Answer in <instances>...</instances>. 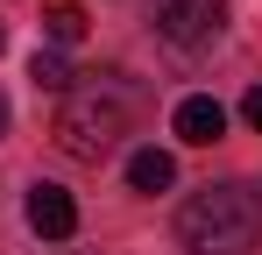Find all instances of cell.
<instances>
[{
	"instance_id": "cell-1",
	"label": "cell",
	"mask_w": 262,
	"mask_h": 255,
	"mask_svg": "<svg viewBox=\"0 0 262 255\" xmlns=\"http://www.w3.org/2000/svg\"><path fill=\"white\" fill-rule=\"evenodd\" d=\"M177 241L191 255H248L262 241V199L248 184H206L177 206Z\"/></svg>"
},
{
	"instance_id": "cell-2",
	"label": "cell",
	"mask_w": 262,
	"mask_h": 255,
	"mask_svg": "<svg viewBox=\"0 0 262 255\" xmlns=\"http://www.w3.org/2000/svg\"><path fill=\"white\" fill-rule=\"evenodd\" d=\"M57 149L64 156H78V163H99L121 135H128V107H121V92H99V85H71L64 92V107H57Z\"/></svg>"
},
{
	"instance_id": "cell-3",
	"label": "cell",
	"mask_w": 262,
	"mask_h": 255,
	"mask_svg": "<svg viewBox=\"0 0 262 255\" xmlns=\"http://www.w3.org/2000/svg\"><path fill=\"white\" fill-rule=\"evenodd\" d=\"M149 14H156V29H163L177 50H199V42L220 36L227 0H149Z\"/></svg>"
},
{
	"instance_id": "cell-4",
	"label": "cell",
	"mask_w": 262,
	"mask_h": 255,
	"mask_svg": "<svg viewBox=\"0 0 262 255\" xmlns=\"http://www.w3.org/2000/svg\"><path fill=\"white\" fill-rule=\"evenodd\" d=\"M29 227H36L43 241H71V234H78V206H71V192H57V184H29Z\"/></svg>"
},
{
	"instance_id": "cell-5",
	"label": "cell",
	"mask_w": 262,
	"mask_h": 255,
	"mask_svg": "<svg viewBox=\"0 0 262 255\" xmlns=\"http://www.w3.org/2000/svg\"><path fill=\"white\" fill-rule=\"evenodd\" d=\"M170 128H177V142H191V149H213L220 135H227V107H220V99H206V92H191V99H177Z\"/></svg>"
},
{
	"instance_id": "cell-6",
	"label": "cell",
	"mask_w": 262,
	"mask_h": 255,
	"mask_svg": "<svg viewBox=\"0 0 262 255\" xmlns=\"http://www.w3.org/2000/svg\"><path fill=\"white\" fill-rule=\"evenodd\" d=\"M128 184L135 192H170L177 184V156L170 149H135L128 156Z\"/></svg>"
},
{
	"instance_id": "cell-7",
	"label": "cell",
	"mask_w": 262,
	"mask_h": 255,
	"mask_svg": "<svg viewBox=\"0 0 262 255\" xmlns=\"http://www.w3.org/2000/svg\"><path fill=\"white\" fill-rule=\"evenodd\" d=\"M29 78L43 85V92H71V64H64L57 50H36V57H29Z\"/></svg>"
},
{
	"instance_id": "cell-8",
	"label": "cell",
	"mask_w": 262,
	"mask_h": 255,
	"mask_svg": "<svg viewBox=\"0 0 262 255\" xmlns=\"http://www.w3.org/2000/svg\"><path fill=\"white\" fill-rule=\"evenodd\" d=\"M43 29H50V42H78V36H85V7H71V0H64V7H50Z\"/></svg>"
},
{
	"instance_id": "cell-9",
	"label": "cell",
	"mask_w": 262,
	"mask_h": 255,
	"mask_svg": "<svg viewBox=\"0 0 262 255\" xmlns=\"http://www.w3.org/2000/svg\"><path fill=\"white\" fill-rule=\"evenodd\" d=\"M241 121H248V128H255V135H262V85H255V92H248V99H241Z\"/></svg>"
},
{
	"instance_id": "cell-10",
	"label": "cell",
	"mask_w": 262,
	"mask_h": 255,
	"mask_svg": "<svg viewBox=\"0 0 262 255\" xmlns=\"http://www.w3.org/2000/svg\"><path fill=\"white\" fill-rule=\"evenodd\" d=\"M0 135H7V99H0Z\"/></svg>"
},
{
	"instance_id": "cell-11",
	"label": "cell",
	"mask_w": 262,
	"mask_h": 255,
	"mask_svg": "<svg viewBox=\"0 0 262 255\" xmlns=\"http://www.w3.org/2000/svg\"><path fill=\"white\" fill-rule=\"evenodd\" d=\"M0 50H7V29H0Z\"/></svg>"
}]
</instances>
